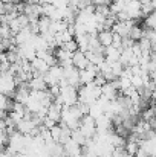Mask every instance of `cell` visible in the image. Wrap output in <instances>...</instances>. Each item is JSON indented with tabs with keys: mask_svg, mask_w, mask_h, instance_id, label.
I'll list each match as a JSON object with an SVG mask.
<instances>
[{
	"mask_svg": "<svg viewBox=\"0 0 156 157\" xmlns=\"http://www.w3.org/2000/svg\"><path fill=\"white\" fill-rule=\"evenodd\" d=\"M104 55H106V61H107V63H110V64L118 63V61L121 59V51H119V49H116V48H113V46L106 48Z\"/></svg>",
	"mask_w": 156,
	"mask_h": 157,
	"instance_id": "obj_4",
	"label": "cell"
},
{
	"mask_svg": "<svg viewBox=\"0 0 156 157\" xmlns=\"http://www.w3.org/2000/svg\"><path fill=\"white\" fill-rule=\"evenodd\" d=\"M61 48H63V49H66L67 52H70V53H75L77 51H80L78 43H77V40H75V38H74V40H70V41H67V43H64Z\"/></svg>",
	"mask_w": 156,
	"mask_h": 157,
	"instance_id": "obj_6",
	"label": "cell"
},
{
	"mask_svg": "<svg viewBox=\"0 0 156 157\" xmlns=\"http://www.w3.org/2000/svg\"><path fill=\"white\" fill-rule=\"evenodd\" d=\"M129 38L133 40V41H136V43H138L139 40H142V38H144V28H141V26H138V25H133Z\"/></svg>",
	"mask_w": 156,
	"mask_h": 157,
	"instance_id": "obj_5",
	"label": "cell"
},
{
	"mask_svg": "<svg viewBox=\"0 0 156 157\" xmlns=\"http://www.w3.org/2000/svg\"><path fill=\"white\" fill-rule=\"evenodd\" d=\"M110 157H113V156H110Z\"/></svg>",
	"mask_w": 156,
	"mask_h": 157,
	"instance_id": "obj_7",
	"label": "cell"
},
{
	"mask_svg": "<svg viewBox=\"0 0 156 157\" xmlns=\"http://www.w3.org/2000/svg\"><path fill=\"white\" fill-rule=\"evenodd\" d=\"M72 63H74V66H75L78 70H84V69H87L89 64H90V61H89L86 52H83V51H77V52L72 55Z\"/></svg>",
	"mask_w": 156,
	"mask_h": 157,
	"instance_id": "obj_2",
	"label": "cell"
},
{
	"mask_svg": "<svg viewBox=\"0 0 156 157\" xmlns=\"http://www.w3.org/2000/svg\"><path fill=\"white\" fill-rule=\"evenodd\" d=\"M113 37H115V34H113L112 29H104V31H101V32L98 34V40H100V43L103 44V48H110V46H112Z\"/></svg>",
	"mask_w": 156,
	"mask_h": 157,
	"instance_id": "obj_3",
	"label": "cell"
},
{
	"mask_svg": "<svg viewBox=\"0 0 156 157\" xmlns=\"http://www.w3.org/2000/svg\"><path fill=\"white\" fill-rule=\"evenodd\" d=\"M124 11L129 14L130 20H133V21H138L141 17H144L142 15V2H139V0H129Z\"/></svg>",
	"mask_w": 156,
	"mask_h": 157,
	"instance_id": "obj_1",
	"label": "cell"
}]
</instances>
